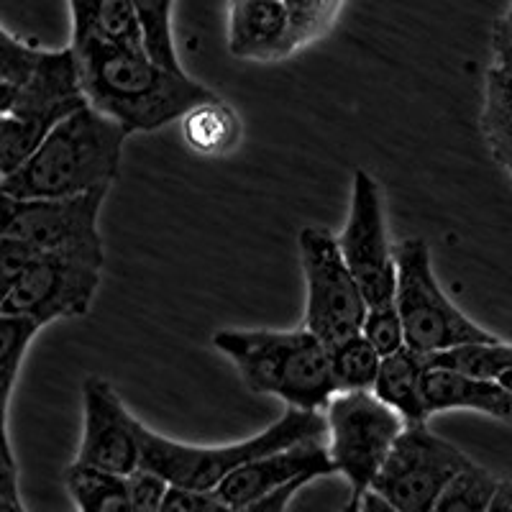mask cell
I'll list each match as a JSON object with an SVG mask.
<instances>
[{"instance_id": "cell-26", "label": "cell", "mask_w": 512, "mask_h": 512, "mask_svg": "<svg viewBox=\"0 0 512 512\" xmlns=\"http://www.w3.org/2000/svg\"><path fill=\"white\" fill-rule=\"evenodd\" d=\"M41 326L31 318L21 315H3L0 318V387H3V408L8 420V402H11L13 384H16L24 356L29 351L31 341Z\"/></svg>"}, {"instance_id": "cell-1", "label": "cell", "mask_w": 512, "mask_h": 512, "mask_svg": "<svg viewBox=\"0 0 512 512\" xmlns=\"http://www.w3.org/2000/svg\"><path fill=\"white\" fill-rule=\"evenodd\" d=\"M70 47L77 54L88 103L128 134L157 131L218 98L203 82L164 70L149 52L116 47L95 36L72 39Z\"/></svg>"}, {"instance_id": "cell-25", "label": "cell", "mask_w": 512, "mask_h": 512, "mask_svg": "<svg viewBox=\"0 0 512 512\" xmlns=\"http://www.w3.org/2000/svg\"><path fill=\"white\" fill-rule=\"evenodd\" d=\"M136 13H139L141 29H144V44L149 57L164 70L175 75H187L182 70L180 57H177L175 39H172V6L175 0H134Z\"/></svg>"}, {"instance_id": "cell-31", "label": "cell", "mask_w": 512, "mask_h": 512, "mask_svg": "<svg viewBox=\"0 0 512 512\" xmlns=\"http://www.w3.org/2000/svg\"><path fill=\"white\" fill-rule=\"evenodd\" d=\"M310 482H313V477H300V479H295L292 484H287V487H282L280 492H274V495L254 502V505L233 507V512H287V507H290V502L295 500L297 492L308 487Z\"/></svg>"}, {"instance_id": "cell-18", "label": "cell", "mask_w": 512, "mask_h": 512, "mask_svg": "<svg viewBox=\"0 0 512 512\" xmlns=\"http://www.w3.org/2000/svg\"><path fill=\"white\" fill-rule=\"evenodd\" d=\"M72 39L95 36L116 47L146 52L134 0H70Z\"/></svg>"}, {"instance_id": "cell-8", "label": "cell", "mask_w": 512, "mask_h": 512, "mask_svg": "<svg viewBox=\"0 0 512 512\" xmlns=\"http://www.w3.org/2000/svg\"><path fill=\"white\" fill-rule=\"evenodd\" d=\"M326 423L333 466L349 482V497L359 500L372 489L408 425L374 392H338L326 410Z\"/></svg>"}, {"instance_id": "cell-27", "label": "cell", "mask_w": 512, "mask_h": 512, "mask_svg": "<svg viewBox=\"0 0 512 512\" xmlns=\"http://www.w3.org/2000/svg\"><path fill=\"white\" fill-rule=\"evenodd\" d=\"M361 333H364V336L369 338V344L382 354V359L384 356L397 354V351L408 346L405 323H402V315L395 303L372 305V308L367 310V318H364Z\"/></svg>"}, {"instance_id": "cell-30", "label": "cell", "mask_w": 512, "mask_h": 512, "mask_svg": "<svg viewBox=\"0 0 512 512\" xmlns=\"http://www.w3.org/2000/svg\"><path fill=\"white\" fill-rule=\"evenodd\" d=\"M0 512H26L21 492H18V466L13 459L8 425L6 436H3V464H0Z\"/></svg>"}, {"instance_id": "cell-10", "label": "cell", "mask_w": 512, "mask_h": 512, "mask_svg": "<svg viewBox=\"0 0 512 512\" xmlns=\"http://www.w3.org/2000/svg\"><path fill=\"white\" fill-rule=\"evenodd\" d=\"M105 192L77 198L16 200L3 195V236L18 239L49 256H67L103 267V236L98 218Z\"/></svg>"}, {"instance_id": "cell-15", "label": "cell", "mask_w": 512, "mask_h": 512, "mask_svg": "<svg viewBox=\"0 0 512 512\" xmlns=\"http://www.w3.org/2000/svg\"><path fill=\"white\" fill-rule=\"evenodd\" d=\"M328 474H336V466L328 454V441H305L236 469L231 477L223 479L216 495L231 507H246L280 492L295 479H318Z\"/></svg>"}, {"instance_id": "cell-32", "label": "cell", "mask_w": 512, "mask_h": 512, "mask_svg": "<svg viewBox=\"0 0 512 512\" xmlns=\"http://www.w3.org/2000/svg\"><path fill=\"white\" fill-rule=\"evenodd\" d=\"M359 505H361V512H408V510H400V507H395L392 502L384 500V497L377 495L374 489H369L367 495L359 497Z\"/></svg>"}, {"instance_id": "cell-7", "label": "cell", "mask_w": 512, "mask_h": 512, "mask_svg": "<svg viewBox=\"0 0 512 512\" xmlns=\"http://www.w3.org/2000/svg\"><path fill=\"white\" fill-rule=\"evenodd\" d=\"M346 0H228V52L244 62H282L323 39Z\"/></svg>"}, {"instance_id": "cell-3", "label": "cell", "mask_w": 512, "mask_h": 512, "mask_svg": "<svg viewBox=\"0 0 512 512\" xmlns=\"http://www.w3.org/2000/svg\"><path fill=\"white\" fill-rule=\"evenodd\" d=\"M213 346L233 361L249 390L280 397L295 410L326 413L338 395L331 349L310 328L241 331L226 328Z\"/></svg>"}, {"instance_id": "cell-12", "label": "cell", "mask_w": 512, "mask_h": 512, "mask_svg": "<svg viewBox=\"0 0 512 512\" xmlns=\"http://www.w3.org/2000/svg\"><path fill=\"white\" fill-rule=\"evenodd\" d=\"M338 246L369 308L395 303L397 254L387 233L382 190L364 169H356L349 221L338 236Z\"/></svg>"}, {"instance_id": "cell-11", "label": "cell", "mask_w": 512, "mask_h": 512, "mask_svg": "<svg viewBox=\"0 0 512 512\" xmlns=\"http://www.w3.org/2000/svg\"><path fill=\"white\" fill-rule=\"evenodd\" d=\"M469 464L472 459L464 451L436 436L428 425H408L372 489L400 510L433 512L443 489Z\"/></svg>"}, {"instance_id": "cell-17", "label": "cell", "mask_w": 512, "mask_h": 512, "mask_svg": "<svg viewBox=\"0 0 512 512\" xmlns=\"http://www.w3.org/2000/svg\"><path fill=\"white\" fill-rule=\"evenodd\" d=\"M425 369H428L425 354H418L410 346L382 359V369L372 392L392 410H397L405 425H428L431 420L423 400Z\"/></svg>"}, {"instance_id": "cell-4", "label": "cell", "mask_w": 512, "mask_h": 512, "mask_svg": "<svg viewBox=\"0 0 512 512\" xmlns=\"http://www.w3.org/2000/svg\"><path fill=\"white\" fill-rule=\"evenodd\" d=\"M136 436L141 443V469L157 472L172 487L216 492L223 479L251 461L285 451L297 443L328 441V423L326 413L290 408L277 423L269 425L267 431L256 433L246 441L231 443V446L205 448L177 443L146 428L141 420H136Z\"/></svg>"}, {"instance_id": "cell-35", "label": "cell", "mask_w": 512, "mask_h": 512, "mask_svg": "<svg viewBox=\"0 0 512 512\" xmlns=\"http://www.w3.org/2000/svg\"><path fill=\"white\" fill-rule=\"evenodd\" d=\"M341 512H361V505L356 497H349V502H346V507Z\"/></svg>"}, {"instance_id": "cell-9", "label": "cell", "mask_w": 512, "mask_h": 512, "mask_svg": "<svg viewBox=\"0 0 512 512\" xmlns=\"http://www.w3.org/2000/svg\"><path fill=\"white\" fill-rule=\"evenodd\" d=\"M308 303L305 328L333 349L351 336H359L367 318V297L346 264L336 236L326 228L308 226L297 236Z\"/></svg>"}, {"instance_id": "cell-16", "label": "cell", "mask_w": 512, "mask_h": 512, "mask_svg": "<svg viewBox=\"0 0 512 512\" xmlns=\"http://www.w3.org/2000/svg\"><path fill=\"white\" fill-rule=\"evenodd\" d=\"M423 400L428 418L446 410H474L502 423H512V392L495 379H477L451 369L428 367L423 377Z\"/></svg>"}, {"instance_id": "cell-36", "label": "cell", "mask_w": 512, "mask_h": 512, "mask_svg": "<svg viewBox=\"0 0 512 512\" xmlns=\"http://www.w3.org/2000/svg\"><path fill=\"white\" fill-rule=\"evenodd\" d=\"M500 382H502V384H505L507 390H510V392H512V372H510V374H505V377H502V379H500Z\"/></svg>"}, {"instance_id": "cell-22", "label": "cell", "mask_w": 512, "mask_h": 512, "mask_svg": "<svg viewBox=\"0 0 512 512\" xmlns=\"http://www.w3.org/2000/svg\"><path fill=\"white\" fill-rule=\"evenodd\" d=\"M425 359H428V367L451 369V372H461L466 377L500 382L505 374L512 372V344H505V341L464 344L441 351V354L425 356Z\"/></svg>"}, {"instance_id": "cell-6", "label": "cell", "mask_w": 512, "mask_h": 512, "mask_svg": "<svg viewBox=\"0 0 512 512\" xmlns=\"http://www.w3.org/2000/svg\"><path fill=\"white\" fill-rule=\"evenodd\" d=\"M395 254V305L405 323V338L410 349L431 356L464 344L500 341L495 333L484 331L448 300L433 274L431 246L425 244V239L413 236V239L400 241Z\"/></svg>"}, {"instance_id": "cell-34", "label": "cell", "mask_w": 512, "mask_h": 512, "mask_svg": "<svg viewBox=\"0 0 512 512\" xmlns=\"http://www.w3.org/2000/svg\"><path fill=\"white\" fill-rule=\"evenodd\" d=\"M492 52L507 54V57H512V31H495V29H492Z\"/></svg>"}, {"instance_id": "cell-19", "label": "cell", "mask_w": 512, "mask_h": 512, "mask_svg": "<svg viewBox=\"0 0 512 512\" xmlns=\"http://www.w3.org/2000/svg\"><path fill=\"white\" fill-rule=\"evenodd\" d=\"M482 131L495 162L512 182V57L495 54L484 77Z\"/></svg>"}, {"instance_id": "cell-2", "label": "cell", "mask_w": 512, "mask_h": 512, "mask_svg": "<svg viewBox=\"0 0 512 512\" xmlns=\"http://www.w3.org/2000/svg\"><path fill=\"white\" fill-rule=\"evenodd\" d=\"M126 139L121 123L85 105L64 118L16 172L3 177L0 190L16 200L77 198L108 190L121 172Z\"/></svg>"}, {"instance_id": "cell-28", "label": "cell", "mask_w": 512, "mask_h": 512, "mask_svg": "<svg viewBox=\"0 0 512 512\" xmlns=\"http://www.w3.org/2000/svg\"><path fill=\"white\" fill-rule=\"evenodd\" d=\"M169 482L149 469H136L128 477V492H131V512H159L167 497Z\"/></svg>"}, {"instance_id": "cell-29", "label": "cell", "mask_w": 512, "mask_h": 512, "mask_svg": "<svg viewBox=\"0 0 512 512\" xmlns=\"http://www.w3.org/2000/svg\"><path fill=\"white\" fill-rule=\"evenodd\" d=\"M39 256L44 254H41L39 249H34L31 244H26V241L3 236V241H0V274H3V290H8V287H11L13 282L39 259Z\"/></svg>"}, {"instance_id": "cell-21", "label": "cell", "mask_w": 512, "mask_h": 512, "mask_svg": "<svg viewBox=\"0 0 512 512\" xmlns=\"http://www.w3.org/2000/svg\"><path fill=\"white\" fill-rule=\"evenodd\" d=\"M64 487L80 512H131L128 477L72 464L64 472Z\"/></svg>"}, {"instance_id": "cell-14", "label": "cell", "mask_w": 512, "mask_h": 512, "mask_svg": "<svg viewBox=\"0 0 512 512\" xmlns=\"http://www.w3.org/2000/svg\"><path fill=\"white\" fill-rule=\"evenodd\" d=\"M85 431L75 464L100 472L131 477L141 469V443L136 418L126 410L113 384L103 377H88L82 384Z\"/></svg>"}, {"instance_id": "cell-20", "label": "cell", "mask_w": 512, "mask_h": 512, "mask_svg": "<svg viewBox=\"0 0 512 512\" xmlns=\"http://www.w3.org/2000/svg\"><path fill=\"white\" fill-rule=\"evenodd\" d=\"M182 134L192 152L205 154V157H221L239 144L241 121L231 105L216 98L192 108L182 118Z\"/></svg>"}, {"instance_id": "cell-33", "label": "cell", "mask_w": 512, "mask_h": 512, "mask_svg": "<svg viewBox=\"0 0 512 512\" xmlns=\"http://www.w3.org/2000/svg\"><path fill=\"white\" fill-rule=\"evenodd\" d=\"M489 512H512V479H500Z\"/></svg>"}, {"instance_id": "cell-13", "label": "cell", "mask_w": 512, "mask_h": 512, "mask_svg": "<svg viewBox=\"0 0 512 512\" xmlns=\"http://www.w3.org/2000/svg\"><path fill=\"white\" fill-rule=\"evenodd\" d=\"M103 267L67 259L39 256L8 290H3L0 315H21L36 320L41 328L64 318L88 313L100 287Z\"/></svg>"}, {"instance_id": "cell-24", "label": "cell", "mask_w": 512, "mask_h": 512, "mask_svg": "<svg viewBox=\"0 0 512 512\" xmlns=\"http://www.w3.org/2000/svg\"><path fill=\"white\" fill-rule=\"evenodd\" d=\"M497 484L500 477L472 461L443 489L433 512H489Z\"/></svg>"}, {"instance_id": "cell-5", "label": "cell", "mask_w": 512, "mask_h": 512, "mask_svg": "<svg viewBox=\"0 0 512 512\" xmlns=\"http://www.w3.org/2000/svg\"><path fill=\"white\" fill-rule=\"evenodd\" d=\"M75 49H41L36 70L11 95H0V169L16 172L54 128L85 108Z\"/></svg>"}, {"instance_id": "cell-23", "label": "cell", "mask_w": 512, "mask_h": 512, "mask_svg": "<svg viewBox=\"0 0 512 512\" xmlns=\"http://www.w3.org/2000/svg\"><path fill=\"white\" fill-rule=\"evenodd\" d=\"M331 364L338 392H372L382 369V354L359 333L333 346Z\"/></svg>"}]
</instances>
